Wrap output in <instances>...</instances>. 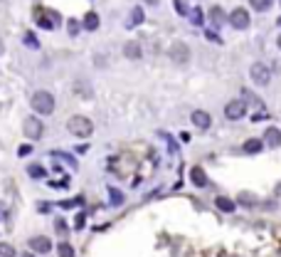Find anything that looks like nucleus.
Masks as SVG:
<instances>
[{
    "label": "nucleus",
    "instance_id": "nucleus-1",
    "mask_svg": "<svg viewBox=\"0 0 281 257\" xmlns=\"http://www.w3.org/2000/svg\"><path fill=\"white\" fill-rule=\"evenodd\" d=\"M30 104H32V109L40 116H47V114L55 112V97H52L50 92H35Z\"/></svg>",
    "mask_w": 281,
    "mask_h": 257
},
{
    "label": "nucleus",
    "instance_id": "nucleus-2",
    "mask_svg": "<svg viewBox=\"0 0 281 257\" xmlns=\"http://www.w3.org/2000/svg\"><path fill=\"white\" fill-rule=\"evenodd\" d=\"M67 129H69V134H74V136H79V139H86V136H91L94 124H91L89 116H72V119L67 121Z\"/></svg>",
    "mask_w": 281,
    "mask_h": 257
},
{
    "label": "nucleus",
    "instance_id": "nucleus-3",
    "mask_svg": "<svg viewBox=\"0 0 281 257\" xmlns=\"http://www.w3.org/2000/svg\"><path fill=\"white\" fill-rule=\"evenodd\" d=\"M249 77H252L254 84H269L271 82V69L264 64V62H254L252 67H249Z\"/></svg>",
    "mask_w": 281,
    "mask_h": 257
},
{
    "label": "nucleus",
    "instance_id": "nucleus-4",
    "mask_svg": "<svg viewBox=\"0 0 281 257\" xmlns=\"http://www.w3.org/2000/svg\"><path fill=\"white\" fill-rule=\"evenodd\" d=\"M229 25L234 30H247L249 28V13L244 10V8H234L232 13H229Z\"/></svg>",
    "mask_w": 281,
    "mask_h": 257
},
{
    "label": "nucleus",
    "instance_id": "nucleus-5",
    "mask_svg": "<svg viewBox=\"0 0 281 257\" xmlns=\"http://www.w3.org/2000/svg\"><path fill=\"white\" fill-rule=\"evenodd\" d=\"M168 57L173 59V62H178V64H185V62L190 59V50H188L185 42H173L168 47Z\"/></svg>",
    "mask_w": 281,
    "mask_h": 257
},
{
    "label": "nucleus",
    "instance_id": "nucleus-6",
    "mask_svg": "<svg viewBox=\"0 0 281 257\" xmlns=\"http://www.w3.org/2000/svg\"><path fill=\"white\" fill-rule=\"evenodd\" d=\"M35 20L40 23V28L55 30L59 18H57V13H50V10H45V8H35Z\"/></svg>",
    "mask_w": 281,
    "mask_h": 257
},
{
    "label": "nucleus",
    "instance_id": "nucleus-7",
    "mask_svg": "<svg viewBox=\"0 0 281 257\" xmlns=\"http://www.w3.org/2000/svg\"><path fill=\"white\" fill-rule=\"evenodd\" d=\"M23 129H25V134H28L32 141H35V139H40V136L45 134V126H42V121H40L37 116H28V119H25V126H23Z\"/></svg>",
    "mask_w": 281,
    "mask_h": 257
},
{
    "label": "nucleus",
    "instance_id": "nucleus-8",
    "mask_svg": "<svg viewBox=\"0 0 281 257\" xmlns=\"http://www.w3.org/2000/svg\"><path fill=\"white\" fill-rule=\"evenodd\" d=\"M244 114H247V102H229L225 107V116L229 121H237V119H242Z\"/></svg>",
    "mask_w": 281,
    "mask_h": 257
},
{
    "label": "nucleus",
    "instance_id": "nucleus-9",
    "mask_svg": "<svg viewBox=\"0 0 281 257\" xmlns=\"http://www.w3.org/2000/svg\"><path fill=\"white\" fill-rule=\"evenodd\" d=\"M30 247H32L35 252L45 255V252H50V250H52V242H50L45 235H37V237H32V240H30Z\"/></svg>",
    "mask_w": 281,
    "mask_h": 257
},
{
    "label": "nucleus",
    "instance_id": "nucleus-10",
    "mask_svg": "<svg viewBox=\"0 0 281 257\" xmlns=\"http://www.w3.org/2000/svg\"><path fill=\"white\" fill-rule=\"evenodd\" d=\"M264 141L269 143L271 148H279L281 146V131L276 129V126H269V129H266V134H264Z\"/></svg>",
    "mask_w": 281,
    "mask_h": 257
},
{
    "label": "nucleus",
    "instance_id": "nucleus-11",
    "mask_svg": "<svg viewBox=\"0 0 281 257\" xmlns=\"http://www.w3.org/2000/svg\"><path fill=\"white\" fill-rule=\"evenodd\" d=\"M210 20H212V25L215 28H222L227 23V15H225V10L220 8V5H215V8H210Z\"/></svg>",
    "mask_w": 281,
    "mask_h": 257
},
{
    "label": "nucleus",
    "instance_id": "nucleus-12",
    "mask_svg": "<svg viewBox=\"0 0 281 257\" xmlns=\"http://www.w3.org/2000/svg\"><path fill=\"white\" fill-rule=\"evenodd\" d=\"M193 124H195L197 129H210L212 116L207 114V112H193Z\"/></svg>",
    "mask_w": 281,
    "mask_h": 257
},
{
    "label": "nucleus",
    "instance_id": "nucleus-13",
    "mask_svg": "<svg viewBox=\"0 0 281 257\" xmlns=\"http://www.w3.org/2000/svg\"><path fill=\"white\" fill-rule=\"evenodd\" d=\"M123 55L128 59H140V45L138 42H126L123 45Z\"/></svg>",
    "mask_w": 281,
    "mask_h": 257
},
{
    "label": "nucleus",
    "instance_id": "nucleus-14",
    "mask_svg": "<svg viewBox=\"0 0 281 257\" xmlns=\"http://www.w3.org/2000/svg\"><path fill=\"white\" fill-rule=\"evenodd\" d=\"M190 178H193V183L200 186V188H202V186H207V176H205L202 168H193V171H190Z\"/></svg>",
    "mask_w": 281,
    "mask_h": 257
},
{
    "label": "nucleus",
    "instance_id": "nucleus-15",
    "mask_svg": "<svg viewBox=\"0 0 281 257\" xmlns=\"http://www.w3.org/2000/svg\"><path fill=\"white\" fill-rule=\"evenodd\" d=\"M84 28L86 30H96L99 28V15H96V13H86L84 15Z\"/></svg>",
    "mask_w": 281,
    "mask_h": 257
},
{
    "label": "nucleus",
    "instance_id": "nucleus-16",
    "mask_svg": "<svg viewBox=\"0 0 281 257\" xmlns=\"http://www.w3.org/2000/svg\"><path fill=\"white\" fill-rule=\"evenodd\" d=\"M261 148H264V143L259 141V139H249V141L244 143V151H247V153H259Z\"/></svg>",
    "mask_w": 281,
    "mask_h": 257
},
{
    "label": "nucleus",
    "instance_id": "nucleus-17",
    "mask_svg": "<svg viewBox=\"0 0 281 257\" xmlns=\"http://www.w3.org/2000/svg\"><path fill=\"white\" fill-rule=\"evenodd\" d=\"M140 23H143V10H140V8H133V10H131V23H128V25L133 28V25H140Z\"/></svg>",
    "mask_w": 281,
    "mask_h": 257
},
{
    "label": "nucleus",
    "instance_id": "nucleus-18",
    "mask_svg": "<svg viewBox=\"0 0 281 257\" xmlns=\"http://www.w3.org/2000/svg\"><path fill=\"white\" fill-rule=\"evenodd\" d=\"M249 3H252L254 10H259V13H264V10L271 8V0H249Z\"/></svg>",
    "mask_w": 281,
    "mask_h": 257
},
{
    "label": "nucleus",
    "instance_id": "nucleus-19",
    "mask_svg": "<svg viewBox=\"0 0 281 257\" xmlns=\"http://www.w3.org/2000/svg\"><path fill=\"white\" fill-rule=\"evenodd\" d=\"M217 208H222V210H227V213H232V210H234V200H229V198H217Z\"/></svg>",
    "mask_w": 281,
    "mask_h": 257
},
{
    "label": "nucleus",
    "instance_id": "nucleus-20",
    "mask_svg": "<svg viewBox=\"0 0 281 257\" xmlns=\"http://www.w3.org/2000/svg\"><path fill=\"white\" fill-rule=\"evenodd\" d=\"M59 257H74V247L69 242H62L59 245Z\"/></svg>",
    "mask_w": 281,
    "mask_h": 257
},
{
    "label": "nucleus",
    "instance_id": "nucleus-21",
    "mask_svg": "<svg viewBox=\"0 0 281 257\" xmlns=\"http://www.w3.org/2000/svg\"><path fill=\"white\" fill-rule=\"evenodd\" d=\"M0 257H15V247L8 242H0Z\"/></svg>",
    "mask_w": 281,
    "mask_h": 257
},
{
    "label": "nucleus",
    "instance_id": "nucleus-22",
    "mask_svg": "<svg viewBox=\"0 0 281 257\" xmlns=\"http://www.w3.org/2000/svg\"><path fill=\"white\" fill-rule=\"evenodd\" d=\"M190 20H193V25H202V10L200 8H193L190 10Z\"/></svg>",
    "mask_w": 281,
    "mask_h": 257
},
{
    "label": "nucleus",
    "instance_id": "nucleus-23",
    "mask_svg": "<svg viewBox=\"0 0 281 257\" xmlns=\"http://www.w3.org/2000/svg\"><path fill=\"white\" fill-rule=\"evenodd\" d=\"M28 173L32 178H45V168H42V166H30Z\"/></svg>",
    "mask_w": 281,
    "mask_h": 257
},
{
    "label": "nucleus",
    "instance_id": "nucleus-24",
    "mask_svg": "<svg viewBox=\"0 0 281 257\" xmlns=\"http://www.w3.org/2000/svg\"><path fill=\"white\" fill-rule=\"evenodd\" d=\"M109 196H111V203H113V205H121V203H123V196H121L116 188H109Z\"/></svg>",
    "mask_w": 281,
    "mask_h": 257
},
{
    "label": "nucleus",
    "instance_id": "nucleus-25",
    "mask_svg": "<svg viewBox=\"0 0 281 257\" xmlns=\"http://www.w3.org/2000/svg\"><path fill=\"white\" fill-rule=\"evenodd\" d=\"M25 42H28L30 47H35V50H37V47H40V42H37V37H35V35H32V32H28V35H25Z\"/></svg>",
    "mask_w": 281,
    "mask_h": 257
},
{
    "label": "nucleus",
    "instance_id": "nucleus-26",
    "mask_svg": "<svg viewBox=\"0 0 281 257\" xmlns=\"http://www.w3.org/2000/svg\"><path fill=\"white\" fill-rule=\"evenodd\" d=\"M175 10H178L180 15H188V5H185V0H175Z\"/></svg>",
    "mask_w": 281,
    "mask_h": 257
},
{
    "label": "nucleus",
    "instance_id": "nucleus-27",
    "mask_svg": "<svg viewBox=\"0 0 281 257\" xmlns=\"http://www.w3.org/2000/svg\"><path fill=\"white\" fill-rule=\"evenodd\" d=\"M79 32V25H77V20H69V35H77Z\"/></svg>",
    "mask_w": 281,
    "mask_h": 257
},
{
    "label": "nucleus",
    "instance_id": "nucleus-28",
    "mask_svg": "<svg viewBox=\"0 0 281 257\" xmlns=\"http://www.w3.org/2000/svg\"><path fill=\"white\" fill-rule=\"evenodd\" d=\"M84 215H77V223H74V228H84Z\"/></svg>",
    "mask_w": 281,
    "mask_h": 257
},
{
    "label": "nucleus",
    "instance_id": "nucleus-29",
    "mask_svg": "<svg viewBox=\"0 0 281 257\" xmlns=\"http://www.w3.org/2000/svg\"><path fill=\"white\" fill-rule=\"evenodd\" d=\"M30 151H32V148H30V146H23V148H20V156H28Z\"/></svg>",
    "mask_w": 281,
    "mask_h": 257
},
{
    "label": "nucleus",
    "instance_id": "nucleus-30",
    "mask_svg": "<svg viewBox=\"0 0 281 257\" xmlns=\"http://www.w3.org/2000/svg\"><path fill=\"white\" fill-rule=\"evenodd\" d=\"M148 3H151V5H158V0H148Z\"/></svg>",
    "mask_w": 281,
    "mask_h": 257
},
{
    "label": "nucleus",
    "instance_id": "nucleus-31",
    "mask_svg": "<svg viewBox=\"0 0 281 257\" xmlns=\"http://www.w3.org/2000/svg\"><path fill=\"white\" fill-rule=\"evenodd\" d=\"M3 50H5V47H3V40H0V55H3Z\"/></svg>",
    "mask_w": 281,
    "mask_h": 257
},
{
    "label": "nucleus",
    "instance_id": "nucleus-32",
    "mask_svg": "<svg viewBox=\"0 0 281 257\" xmlns=\"http://www.w3.org/2000/svg\"><path fill=\"white\" fill-rule=\"evenodd\" d=\"M23 257H32V255H30V252H28V255H23Z\"/></svg>",
    "mask_w": 281,
    "mask_h": 257
},
{
    "label": "nucleus",
    "instance_id": "nucleus-33",
    "mask_svg": "<svg viewBox=\"0 0 281 257\" xmlns=\"http://www.w3.org/2000/svg\"><path fill=\"white\" fill-rule=\"evenodd\" d=\"M276 23H279V25H281V18H279V20H276Z\"/></svg>",
    "mask_w": 281,
    "mask_h": 257
},
{
    "label": "nucleus",
    "instance_id": "nucleus-34",
    "mask_svg": "<svg viewBox=\"0 0 281 257\" xmlns=\"http://www.w3.org/2000/svg\"><path fill=\"white\" fill-rule=\"evenodd\" d=\"M279 47H281V37H279Z\"/></svg>",
    "mask_w": 281,
    "mask_h": 257
}]
</instances>
